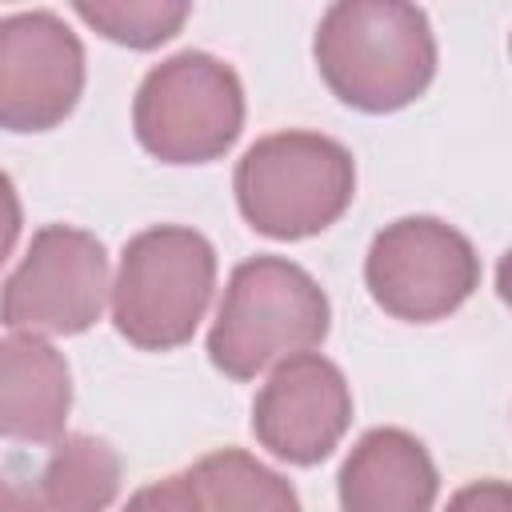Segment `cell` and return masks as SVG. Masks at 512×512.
Returning <instances> with one entry per match:
<instances>
[{
    "label": "cell",
    "instance_id": "cell-2",
    "mask_svg": "<svg viewBox=\"0 0 512 512\" xmlns=\"http://www.w3.org/2000/svg\"><path fill=\"white\" fill-rule=\"evenodd\" d=\"M328 320V296L300 264L252 256L228 276L208 328V360L232 380H252L268 364L316 348L328 336Z\"/></svg>",
    "mask_w": 512,
    "mask_h": 512
},
{
    "label": "cell",
    "instance_id": "cell-6",
    "mask_svg": "<svg viewBox=\"0 0 512 512\" xmlns=\"http://www.w3.org/2000/svg\"><path fill=\"white\" fill-rule=\"evenodd\" d=\"M364 284L388 316L432 324L480 288V256L460 228L436 216H404L372 236Z\"/></svg>",
    "mask_w": 512,
    "mask_h": 512
},
{
    "label": "cell",
    "instance_id": "cell-16",
    "mask_svg": "<svg viewBox=\"0 0 512 512\" xmlns=\"http://www.w3.org/2000/svg\"><path fill=\"white\" fill-rule=\"evenodd\" d=\"M444 512H512V492L504 480H476L460 488Z\"/></svg>",
    "mask_w": 512,
    "mask_h": 512
},
{
    "label": "cell",
    "instance_id": "cell-1",
    "mask_svg": "<svg viewBox=\"0 0 512 512\" xmlns=\"http://www.w3.org/2000/svg\"><path fill=\"white\" fill-rule=\"evenodd\" d=\"M316 68L336 100L360 112H396L424 96L436 76V36L416 4L340 0L312 40Z\"/></svg>",
    "mask_w": 512,
    "mask_h": 512
},
{
    "label": "cell",
    "instance_id": "cell-17",
    "mask_svg": "<svg viewBox=\"0 0 512 512\" xmlns=\"http://www.w3.org/2000/svg\"><path fill=\"white\" fill-rule=\"evenodd\" d=\"M20 224H24V208H20L16 184H12L8 172H0V264H4V260L12 256V248H16Z\"/></svg>",
    "mask_w": 512,
    "mask_h": 512
},
{
    "label": "cell",
    "instance_id": "cell-9",
    "mask_svg": "<svg viewBox=\"0 0 512 512\" xmlns=\"http://www.w3.org/2000/svg\"><path fill=\"white\" fill-rule=\"evenodd\" d=\"M352 424L344 372L320 352H296L276 364L252 404L256 440L288 464H320Z\"/></svg>",
    "mask_w": 512,
    "mask_h": 512
},
{
    "label": "cell",
    "instance_id": "cell-7",
    "mask_svg": "<svg viewBox=\"0 0 512 512\" xmlns=\"http://www.w3.org/2000/svg\"><path fill=\"white\" fill-rule=\"evenodd\" d=\"M108 252L72 224H44L0 288V324L24 336H76L108 300Z\"/></svg>",
    "mask_w": 512,
    "mask_h": 512
},
{
    "label": "cell",
    "instance_id": "cell-5",
    "mask_svg": "<svg viewBox=\"0 0 512 512\" xmlns=\"http://www.w3.org/2000/svg\"><path fill=\"white\" fill-rule=\"evenodd\" d=\"M132 128L144 152L164 164L220 160L244 128L240 76L208 52H176L140 80Z\"/></svg>",
    "mask_w": 512,
    "mask_h": 512
},
{
    "label": "cell",
    "instance_id": "cell-4",
    "mask_svg": "<svg viewBox=\"0 0 512 512\" xmlns=\"http://www.w3.org/2000/svg\"><path fill=\"white\" fill-rule=\"evenodd\" d=\"M216 288V252L208 236L184 224H156L136 232L112 280V324L144 348L168 352L192 340Z\"/></svg>",
    "mask_w": 512,
    "mask_h": 512
},
{
    "label": "cell",
    "instance_id": "cell-3",
    "mask_svg": "<svg viewBox=\"0 0 512 512\" xmlns=\"http://www.w3.org/2000/svg\"><path fill=\"white\" fill-rule=\"evenodd\" d=\"M240 216L272 240H304L332 228L356 196L352 152L324 132L260 136L232 176Z\"/></svg>",
    "mask_w": 512,
    "mask_h": 512
},
{
    "label": "cell",
    "instance_id": "cell-14",
    "mask_svg": "<svg viewBox=\"0 0 512 512\" xmlns=\"http://www.w3.org/2000/svg\"><path fill=\"white\" fill-rule=\"evenodd\" d=\"M72 12L88 28H96L100 36L124 48H156L184 28L192 8L180 0H96V4L80 0Z\"/></svg>",
    "mask_w": 512,
    "mask_h": 512
},
{
    "label": "cell",
    "instance_id": "cell-10",
    "mask_svg": "<svg viewBox=\"0 0 512 512\" xmlns=\"http://www.w3.org/2000/svg\"><path fill=\"white\" fill-rule=\"evenodd\" d=\"M116 492L120 456L88 432L0 456V512H104Z\"/></svg>",
    "mask_w": 512,
    "mask_h": 512
},
{
    "label": "cell",
    "instance_id": "cell-13",
    "mask_svg": "<svg viewBox=\"0 0 512 512\" xmlns=\"http://www.w3.org/2000/svg\"><path fill=\"white\" fill-rule=\"evenodd\" d=\"M188 476L200 512H300L296 488L244 448L208 452Z\"/></svg>",
    "mask_w": 512,
    "mask_h": 512
},
{
    "label": "cell",
    "instance_id": "cell-8",
    "mask_svg": "<svg viewBox=\"0 0 512 512\" xmlns=\"http://www.w3.org/2000/svg\"><path fill=\"white\" fill-rule=\"evenodd\" d=\"M84 92V44L48 8L0 20V128L48 132Z\"/></svg>",
    "mask_w": 512,
    "mask_h": 512
},
{
    "label": "cell",
    "instance_id": "cell-12",
    "mask_svg": "<svg viewBox=\"0 0 512 512\" xmlns=\"http://www.w3.org/2000/svg\"><path fill=\"white\" fill-rule=\"evenodd\" d=\"M72 408L68 360L44 336H0V440L52 444Z\"/></svg>",
    "mask_w": 512,
    "mask_h": 512
},
{
    "label": "cell",
    "instance_id": "cell-11",
    "mask_svg": "<svg viewBox=\"0 0 512 512\" xmlns=\"http://www.w3.org/2000/svg\"><path fill=\"white\" fill-rule=\"evenodd\" d=\"M440 472L428 448L404 428L364 432L340 464V512H432Z\"/></svg>",
    "mask_w": 512,
    "mask_h": 512
},
{
    "label": "cell",
    "instance_id": "cell-15",
    "mask_svg": "<svg viewBox=\"0 0 512 512\" xmlns=\"http://www.w3.org/2000/svg\"><path fill=\"white\" fill-rule=\"evenodd\" d=\"M120 512H200V500H196L192 476L180 472V476L144 484L140 492L128 496V504H124Z\"/></svg>",
    "mask_w": 512,
    "mask_h": 512
}]
</instances>
